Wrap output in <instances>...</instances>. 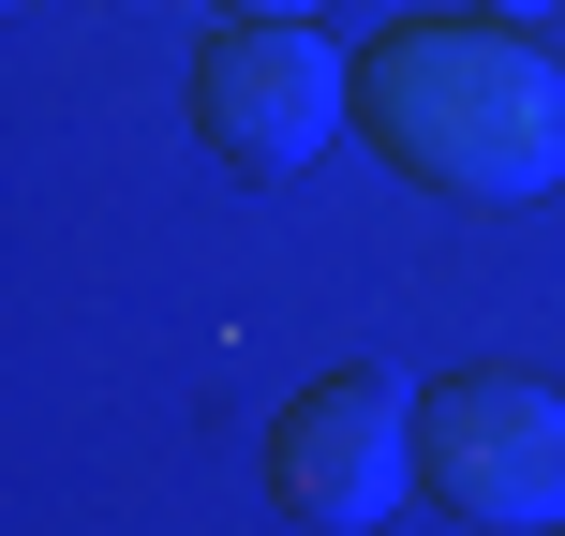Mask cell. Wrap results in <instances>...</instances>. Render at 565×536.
<instances>
[{
  "label": "cell",
  "mask_w": 565,
  "mask_h": 536,
  "mask_svg": "<svg viewBox=\"0 0 565 536\" xmlns=\"http://www.w3.org/2000/svg\"><path fill=\"white\" fill-rule=\"evenodd\" d=\"M358 119L431 195H536V179H565V75L491 15H402L358 60Z\"/></svg>",
  "instance_id": "1"
},
{
  "label": "cell",
  "mask_w": 565,
  "mask_h": 536,
  "mask_svg": "<svg viewBox=\"0 0 565 536\" xmlns=\"http://www.w3.org/2000/svg\"><path fill=\"white\" fill-rule=\"evenodd\" d=\"M417 477L461 522H565V388H536V372H447L417 402Z\"/></svg>",
  "instance_id": "2"
},
{
  "label": "cell",
  "mask_w": 565,
  "mask_h": 536,
  "mask_svg": "<svg viewBox=\"0 0 565 536\" xmlns=\"http://www.w3.org/2000/svg\"><path fill=\"white\" fill-rule=\"evenodd\" d=\"M358 105V75H342L328 45H312L298 15H238L224 45L194 60V135L224 149V165H312V149H328V119Z\"/></svg>",
  "instance_id": "3"
},
{
  "label": "cell",
  "mask_w": 565,
  "mask_h": 536,
  "mask_svg": "<svg viewBox=\"0 0 565 536\" xmlns=\"http://www.w3.org/2000/svg\"><path fill=\"white\" fill-rule=\"evenodd\" d=\"M268 477H282V507H312V522H372L402 477H417V418H402V388H372V372L298 388V402L268 418Z\"/></svg>",
  "instance_id": "4"
},
{
  "label": "cell",
  "mask_w": 565,
  "mask_h": 536,
  "mask_svg": "<svg viewBox=\"0 0 565 536\" xmlns=\"http://www.w3.org/2000/svg\"><path fill=\"white\" fill-rule=\"evenodd\" d=\"M224 15H312V0H224Z\"/></svg>",
  "instance_id": "5"
},
{
  "label": "cell",
  "mask_w": 565,
  "mask_h": 536,
  "mask_svg": "<svg viewBox=\"0 0 565 536\" xmlns=\"http://www.w3.org/2000/svg\"><path fill=\"white\" fill-rule=\"evenodd\" d=\"M507 15H521V0H507Z\"/></svg>",
  "instance_id": "6"
}]
</instances>
